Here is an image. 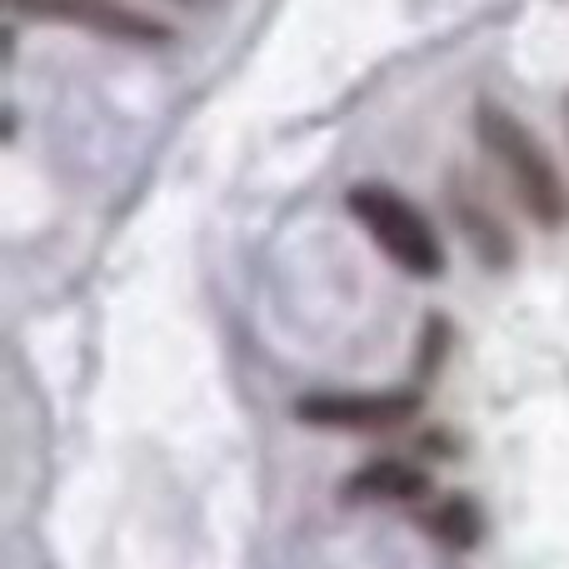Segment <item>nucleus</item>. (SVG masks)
Here are the masks:
<instances>
[{
	"instance_id": "nucleus-5",
	"label": "nucleus",
	"mask_w": 569,
	"mask_h": 569,
	"mask_svg": "<svg viewBox=\"0 0 569 569\" xmlns=\"http://www.w3.org/2000/svg\"><path fill=\"white\" fill-rule=\"evenodd\" d=\"M345 495H350V500H365V505L420 500V495H430V475L410 460H375L345 480Z\"/></svg>"
},
{
	"instance_id": "nucleus-4",
	"label": "nucleus",
	"mask_w": 569,
	"mask_h": 569,
	"mask_svg": "<svg viewBox=\"0 0 569 569\" xmlns=\"http://www.w3.org/2000/svg\"><path fill=\"white\" fill-rule=\"evenodd\" d=\"M420 395L415 390H370V395H305L295 405L305 425H325V430H360V435H380V430H400L405 420H415Z\"/></svg>"
},
{
	"instance_id": "nucleus-6",
	"label": "nucleus",
	"mask_w": 569,
	"mask_h": 569,
	"mask_svg": "<svg viewBox=\"0 0 569 569\" xmlns=\"http://www.w3.org/2000/svg\"><path fill=\"white\" fill-rule=\"evenodd\" d=\"M435 530V540H445V545H455V550H470L475 540H480V530H485V520H480V510H475L465 495H450V500H440L430 510V520H425Z\"/></svg>"
},
{
	"instance_id": "nucleus-7",
	"label": "nucleus",
	"mask_w": 569,
	"mask_h": 569,
	"mask_svg": "<svg viewBox=\"0 0 569 569\" xmlns=\"http://www.w3.org/2000/svg\"><path fill=\"white\" fill-rule=\"evenodd\" d=\"M565 126H569V96H565Z\"/></svg>"
},
{
	"instance_id": "nucleus-2",
	"label": "nucleus",
	"mask_w": 569,
	"mask_h": 569,
	"mask_svg": "<svg viewBox=\"0 0 569 569\" xmlns=\"http://www.w3.org/2000/svg\"><path fill=\"white\" fill-rule=\"evenodd\" d=\"M350 216L365 226V236L415 280H435L445 270V246L435 236L430 216H425L415 200H405L395 186H380V180H365V186H350L345 196Z\"/></svg>"
},
{
	"instance_id": "nucleus-3",
	"label": "nucleus",
	"mask_w": 569,
	"mask_h": 569,
	"mask_svg": "<svg viewBox=\"0 0 569 569\" xmlns=\"http://www.w3.org/2000/svg\"><path fill=\"white\" fill-rule=\"evenodd\" d=\"M16 16L30 20H56V26H80L90 36L126 40V46H166L170 26L156 16H146L130 0H6Z\"/></svg>"
},
{
	"instance_id": "nucleus-1",
	"label": "nucleus",
	"mask_w": 569,
	"mask_h": 569,
	"mask_svg": "<svg viewBox=\"0 0 569 569\" xmlns=\"http://www.w3.org/2000/svg\"><path fill=\"white\" fill-rule=\"evenodd\" d=\"M475 140H480L485 156L495 160L505 186L515 190L525 216L545 230H560L569 220V190H565V176H560V166H555V156L545 150V140L535 136L520 116L495 106V100L475 106Z\"/></svg>"
}]
</instances>
